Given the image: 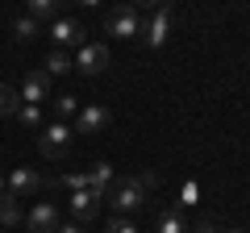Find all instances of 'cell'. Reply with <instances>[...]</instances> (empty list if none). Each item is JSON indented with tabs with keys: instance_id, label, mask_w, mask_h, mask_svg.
Listing matches in <instances>:
<instances>
[{
	"instance_id": "cell-15",
	"label": "cell",
	"mask_w": 250,
	"mask_h": 233,
	"mask_svg": "<svg viewBox=\"0 0 250 233\" xmlns=\"http://www.w3.org/2000/svg\"><path fill=\"white\" fill-rule=\"evenodd\" d=\"M42 71H46V75H71V71H75V58H71L67 50H50Z\"/></svg>"
},
{
	"instance_id": "cell-13",
	"label": "cell",
	"mask_w": 250,
	"mask_h": 233,
	"mask_svg": "<svg viewBox=\"0 0 250 233\" xmlns=\"http://www.w3.org/2000/svg\"><path fill=\"white\" fill-rule=\"evenodd\" d=\"M17 225H25L21 204H17L13 196H0V229H17Z\"/></svg>"
},
{
	"instance_id": "cell-5",
	"label": "cell",
	"mask_w": 250,
	"mask_h": 233,
	"mask_svg": "<svg viewBox=\"0 0 250 233\" xmlns=\"http://www.w3.org/2000/svg\"><path fill=\"white\" fill-rule=\"evenodd\" d=\"M50 38H54V50H83L88 46V38H83V25L75 17H59V21H50Z\"/></svg>"
},
{
	"instance_id": "cell-10",
	"label": "cell",
	"mask_w": 250,
	"mask_h": 233,
	"mask_svg": "<svg viewBox=\"0 0 250 233\" xmlns=\"http://www.w3.org/2000/svg\"><path fill=\"white\" fill-rule=\"evenodd\" d=\"M46 96H50V75H46L42 67H34V71L25 75V83H21V104H38L42 108Z\"/></svg>"
},
{
	"instance_id": "cell-7",
	"label": "cell",
	"mask_w": 250,
	"mask_h": 233,
	"mask_svg": "<svg viewBox=\"0 0 250 233\" xmlns=\"http://www.w3.org/2000/svg\"><path fill=\"white\" fill-rule=\"evenodd\" d=\"M108 121H113V113H108L104 104H83L80 113H75V134L92 137V134H104Z\"/></svg>"
},
{
	"instance_id": "cell-23",
	"label": "cell",
	"mask_w": 250,
	"mask_h": 233,
	"mask_svg": "<svg viewBox=\"0 0 250 233\" xmlns=\"http://www.w3.org/2000/svg\"><path fill=\"white\" fill-rule=\"evenodd\" d=\"M54 233H83V229H80V225L71 221V225H59V229H54Z\"/></svg>"
},
{
	"instance_id": "cell-14",
	"label": "cell",
	"mask_w": 250,
	"mask_h": 233,
	"mask_svg": "<svg viewBox=\"0 0 250 233\" xmlns=\"http://www.w3.org/2000/svg\"><path fill=\"white\" fill-rule=\"evenodd\" d=\"M154 233H188L184 213H175V208H163L159 221H154Z\"/></svg>"
},
{
	"instance_id": "cell-12",
	"label": "cell",
	"mask_w": 250,
	"mask_h": 233,
	"mask_svg": "<svg viewBox=\"0 0 250 233\" xmlns=\"http://www.w3.org/2000/svg\"><path fill=\"white\" fill-rule=\"evenodd\" d=\"M25 17H34L38 25H42V21H59L62 13H59V0H29V4H25Z\"/></svg>"
},
{
	"instance_id": "cell-20",
	"label": "cell",
	"mask_w": 250,
	"mask_h": 233,
	"mask_svg": "<svg viewBox=\"0 0 250 233\" xmlns=\"http://www.w3.org/2000/svg\"><path fill=\"white\" fill-rule=\"evenodd\" d=\"M54 116L67 125V121L75 116V96H59V100H54Z\"/></svg>"
},
{
	"instance_id": "cell-19",
	"label": "cell",
	"mask_w": 250,
	"mask_h": 233,
	"mask_svg": "<svg viewBox=\"0 0 250 233\" xmlns=\"http://www.w3.org/2000/svg\"><path fill=\"white\" fill-rule=\"evenodd\" d=\"M17 121L25 129H42V108H38V104H21L17 108Z\"/></svg>"
},
{
	"instance_id": "cell-2",
	"label": "cell",
	"mask_w": 250,
	"mask_h": 233,
	"mask_svg": "<svg viewBox=\"0 0 250 233\" xmlns=\"http://www.w3.org/2000/svg\"><path fill=\"white\" fill-rule=\"evenodd\" d=\"M46 188H50V179H46L38 167H13V171H9V179H4V196H13V200L42 196Z\"/></svg>"
},
{
	"instance_id": "cell-4",
	"label": "cell",
	"mask_w": 250,
	"mask_h": 233,
	"mask_svg": "<svg viewBox=\"0 0 250 233\" xmlns=\"http://www.w3.org/2000/svg\"><path fill=\"white\" fill-rule=\"evenodd\" d=\"M142 25H146V13L138 9V4H117V9L104 17V29L113 38H138Z\"/></svg>"
},
{
	"instance_id": "cell-9",
	"label": "cell",
	"mask_w": 250,
	"mask_h": 233,
	"mask_svg": "<svg viewBox=\"0 0 250 233\" xmlns=\"http://www.w3.org/2000/svg\"><path fill=\"white\" fill-rule=\"evenodd\" d=\"M54 229H59V208L50 200H38L25 213V233H54Z\"/></svg>"
},
{
	"instance_id": "cell-24",
	"label": "cell",
	"mask_w": 250,
	"mask_h": 233,
	"mask_svg": "<svg viewBox=\"0 0 250 233\" xmlns=\"http://www.w3.org/2000/svg\"><path fill=\"white\" fill-rule=\"evenodd\" d=\"M0 196H4V175H0Z\"/></svg>"
},
{
	"instance_id": "cell-21",
	"label": "cell",
	"mask_w": 250,
	"mask_h": 233,
	"mask_svg": "<svg viewBox=\"0 0 250 233\" xmlns=\"http://www.w3.org/2000/svg\"><path fill=\"white\" fill-rule=\"evenodd\" d=\"M104 233H142V229H138V225L129 221V216H113V221H108V229H104Z\"/></svg>"
},
{
	"instance_id": "cell-6",
	"label": "cell",
	"mask_w": 250,
	"mask_h": 233,
	"mask_svg": "<svg viewBox=\"0 0 250 233\" xmlns=\"http://www.w3.org/2000/svg\"><path fill=\"white\" fill-rule=\"evenodd\" d=\"M108 67H113V54H108V46L88 42L80 54H75V71H80V75H100V71H108Z\"/></svg>"
},
{
	"instance_id": "cell-1",
	"label": "cell",
	"mask_w": 250,
	"mask_h": 233,
	"mask_svg": "<svg viewBox=\"0 0 250 233\" xmlns=\"http://www.w3.org/2000/svg\"><path fill=\"white\" fill-rule=\"evenodd\" d=\"M154 175L150 171H146V175H129V179H121V183H113V188H108V208H113L117 216H129V213H138V208L146 204V192L154 188Z\"/></svg>"
},
{
	"instance_id": "cell-18",
	"label": "cell",
	"mask_w": 250,
	"mask_h": 233,
	"mask_svg": "<svg viewBox=\"0 0 250 233\" xmlns=\"http://www.w3.org/2000/svg\"><path fill=\"white\" fill-rule=\"evenodd\" d=\"M13 34H17L21 42H34V38L42 34V25H38L34 17H17V21H13Z\"/></svg>"
},
{
	"instance_id": "cell-3",
	"label": "cell",
	"mask_w": 250,
	"mask_h": 233,
	"mask_svg": "<svg viewBox=\"0 0 250 233\" xmlns=\"http://www.w3.org/2000/svg\"><path fill=\"white\" fill-rule=\"evenodd\" d=\"M71 142H75V129L62 125V121H50V125H42V134H38V150H42V158H50V162L67 158Z\"/></svg>"
},
{
	"instance_id": "cell-26",
	"label": "cell",
	"mask_w": 250,
	"mask_h": 233,
	"mask_svg": "<svg viewBox=\"0 0 250 233\" xmlns=\"http://www.w3.org/2000/svg\"><path fill=\"white\" fill-rule=\"evenodd\" d=\"M0 233H4V229H0Z\"/></svg>"
},
{
	"instance_id": "cell-8",
	"label": "cell",
	"mask_w": 250,
	"mask_h": 233,
	"mask_svg": "<svg viewBox=\"0 0 250 233\" xmlns=\"http://www.w3.org/2000/svg\"><path fill=\"white\" fill-rule=\"evenodd\" d=\"M167 34H171V9H167V4H159L154 13H146L142 38H146V46H150V50H159V46L167 42Z\"/></svg>"
},
{
	"instance_id": "cell-22",
	"label": "cell",
	"mask_w": 250,
	"mask_h": 233,
	"mask_svg": "<svg viewBox=\"0 0 250 233\" xmlns=\"http://www.w3.org/2000/svg\"><path fill=\"white\" fill-rule=\"evenodd\" d=\"M188 233H221V229H217V221L200 216V221H192V225H188Z\"/></svg>"
},
{
	"instance_id": "cell-16",
	"label": "cell",
	"mask_w": 250,
	"mask_h": 233,
	"mask_svg": "<svg viewBox=\"0 0 250 233\" xmlns=\"http://www.w3.org/2000/svg\"><path fill=\"white\" fill-rule=\"evenodd\" d=\"M59 183H62L67 192H92V175H88V171H67Z\"/></svg>"
},
{
	"instance_id": "cell-25",
	"label": "cell",
	"mask_w": 250,
	"mask_h": 233,
	"mask_svg": "<svg viewBox=\"0 0 250 233\" xmlns=\"http://www.w3.org/2000/svg\"><path fill=\"white\" fill-rule=\"evenodd\" d=\"M221 233H242V229H221Z\"/></svg>"
},
{
	"instance_id": "cell-11",
	"label": "cell",
	"mask_w": 250,
	"mask_h": 233,
	"mask_svg": "<svg viewBox=\"0 0 250 233\" xmlns=\"http://www.w3.org/2000/svg\"><path fill=\"white\" fill-rule=\"evenodd\" d=\"M67 204H71V221H75V225L92 221V216L100 213V200L92 196V192H71V200H67Z\"/></svg>"
},
{
	"instance_id": "cell-17",
	"label": "cell",
	"mask_w": 250,
	"mask_h": 233,
	"mask_svg": "<svg viewBox=\"0 0 250 233\" xmlns=\"http://www.w3.org/2000/svg\"><path fill=\"white\" fill-rule=\"evenodd\" d=\"M17 108H21V96L9 83H0V116H17Z\"/></svg>"
}]
</instances>
